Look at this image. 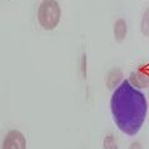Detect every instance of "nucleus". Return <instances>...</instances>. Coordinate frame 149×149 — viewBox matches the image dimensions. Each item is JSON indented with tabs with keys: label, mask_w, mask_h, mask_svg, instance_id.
Listing matches in <instances>:
<instances>
[{
	"label": "nucleus",
	"mask_w": 149,
	"mask_h": 149,
	"mask_svg": "<svg viewBox=\"0 0 149 149\" xmlns=\"http://www.w3.org/2000/svg\"><path fill=\"white\" fill-rule=\"evenodd\" d=\"M110 109L118 129L133 136L140 130L146 120L147 98L129 80H124L111 95Z\"/></svg>",
	"instance_id": "obj_1"
},
{
	"label": "nucleus",
	"mask_w": 149,
	"mask_h": 149,
	"mask_svg": "<svg viewBox=\"0 0 149 149\" xmlns=\"http://www.w3.org/2000/svg\"><path fill=\"white\" fill-rule=\"evenodd\" d=\"M61 9L56 0H43L38 8V22L44 30H54L59 25Z\"/></svg>",
	"instance_id": "obj_2"
},
{
	"label": "nucleus",
	"mask_w": 149,
	"mask_h": 149,
	"mask_svg": "<svg viewBox=\"0 0 149 149\" xmlns=\"http://www.w3.org/2000/svg\"><path fill=\"white\" fill-rule=\"evenodd\" d=\"M1 149H26V139L22 132L9 130L3 140Z\"/></svg>",
	"instance_id": "obj_3"
},
{
	"label": "nucleus",
	"mask_w": 149,
	"mask_h": 149,
	"mask_svg": "<svg viewBox=\"0 0 149 149\" xmlns=\"http://www.w3.org/2000/svg\"><path fill=\"white\" fill-rule=\"evenodd\" d=\"M129 81L132 83V85L136 86V88H146L149 85V75L140 70H136L130 74Z\"/></svg>",
	"instance_id": "obj_4"
},
{
	"label": "nucleus",
	"mask_w": 149,
	"mask_h": 149,
	"mask_svg": "<svg viewBox=\"0 0 149 149\" xmlns=\"http://www.w3.org/2000/svg\"><path fill=\"white\" fill-rule=\"evenodd\" d=\"M114 38L118 43H122V41L125 40L127 38V33H128V26H127V22L124 19H118L117 22L114 23Z\"/></svg>",
	"instance_id": "obj_5"
},
{
	"label": "nucleus",
	"mask_w": 149,
	"mask_h": 149,
	"mask_svg": "<svg viewBox=\"0 0 149 149\" xmlns=\"http://www.w3.org/2000/svg\"><path fill=\"white\" fill-rule=\"evenodd\" d=\"M122 79H123V72L119 68H113L107 74V86L109 89H114L118 84L122 83Z\"/></svg>",
	"instance_id": "obj_6"
},
{
	"label": "nucleus",
	"mask_w": 149,
	"mask_h": 149,
	"mask_svg": "<svg viewBox=\"0 0 149 149\" xmlns=\"http://www.w3.org/2000/svg\"><path fill=\"white\" fill-rule=\"evenodd\" d=\"M140 31L143 35L149 36V8L143 13L142 20H140Z\"/></svg>",
	"instance_id": "obj_7"
},
{
	"label": "nucleus",
	"mask_w": 149,
	"mask_h": 149,
	"mask_svg": "<svg viewBox=\"0 0 149 149\" xmlns=\"http://www.w3.org/2000/svg\"><path fill=\"white\" fill-rule=\"evenodd\" d=\"M103 148L104 149H118V143L117 139L113 134H108L104 138V142H103Z\"/></svg>",
	"instance_id": "obj_8"
},
{
	"label": "nucleus",
	"mask_w": 149,
	"mask_h": 149,
	"mask_svg": "<svg viewBox=\"0 0 149 149\" xmlns=\"http://www.w3.org/2000/svg\"><path fill=\"white\" fill-rule=\"evenodd\" d=\"M129 149H142V146H140V144H139L138 142H135V143L132 144Z\"/></svg>",
	"instance_id": "obj_9"
}]
</instances>
